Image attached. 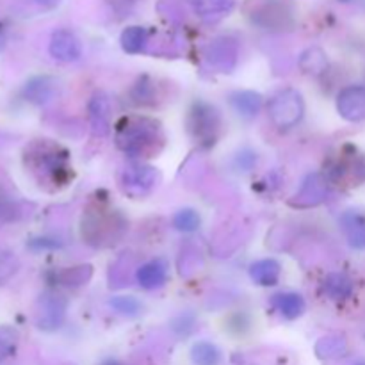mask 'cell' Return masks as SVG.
<instances>
[{"label": "cell", "mask_w": 365, "mask_h": 365, "mask_svg": "<svg viewBox=\"0 0 365 365\" xmlns=\"http://www.w3.org/2000/svg\"><path fill=\"white\" fill-rule=\"evenodd\" d=\"M24 163L38 184L50 191L66 187L73 175L68 150L50 139L32 141L24 152Z\"/></svg>", "instance_id": "obj_1"}, {"label": "cell", "mask_w": 365, "mask_h": 365, "mask_svg": "<svg viewBox=\"0 0 365 365\" xmlns=\"http://www.w3.org/2000/svg\"><path fill=\"white\" fill-rule=\"evenodd\" d=\"M116 146L132 159L157 157L166 146L163 123L150 116H125L114 130Z\"/></svg>", "instance_id": "obj_2"}, {"label": "cell", "mask_w": 365, "mask_h": 365, "mask_svg": "<svg viewBox=\"0 0 365 365\" xmlns=\"http://www.w3.org/2000/svg\"><path fill=\"white\" fill-rule=\"evenodd\" d=\"M127 227V220L120 210L95 203L82 214L81 237L93 248H110L123 239Z\"/></svg>", "instance_id": "obj_3"}, {"label": "cell", "mask_w": 365, "mask_h": 365, "mask_svg": "<svg viewBox=\"0 0 365 365\" xmlns=\"http://www.w3.org/2000/svg\"><path fill=\"white\" fill-rule=\"evenodd\" d=\"M187 132L192 141L202 148L214 146L221 134L220 110L203 100L195 102L187 114Z\"/></svg>", "instance_id": "obj_4"}, {"label": "cell", "mask_w": 365, "mask_h": 365, "mask_svg": "<svg viewBox=\"0 0 365 365\" xmlns=\"http://www.w3.org/2000/svg\"><path fill=\"white\" fill-rule=\"evenodd\" d=\"M159 171L150 164H128L118 173V187L128 198L141 200L152 195L159 184Z\"/></svg>", "instance_id": "obj_5"}, {"label": "cell", "mask_w": 365, "mask_h": 365, "mask_svg": "<svg viewBox=\"0 0 365 365\" xmlns=\"http://www.w3.org/2000/svg\"><path fill=\"white\" fill-rule=\"evenodd\" d=\"M267 113L274 127L280 130L296 127L305 114V102H303L302 93L296 89H284L277 93L267 103Z\"/></svg>", "instance_id": "obj_6"}, {"label": "cell", "mask_w": 365, "mask_h": 365, "mask_svg": "<svg viewBox=\"0 0 365 365\" xmlns=\"http://www.w3.org/2000/svg\"><path fill=\"white\" fill-rule=\"evenodd\" d=\"M68 312V299L57 291H45L34 303V324L38 330L56 331L64 324Z\"/></svg>", "instance_id": "obj_7"}, {"label": "cell", "mask_w": 365, "mask_h": 365, "mask_svg": "<svg viewBox=\"0 0 365 365\" xmlns=\"http://www.w3.org/2000/svg\"><path fill=\"white\" fill-rule=\"evenodd\" d=\"M205 61L220 73H232L237 66L239 46L230 38H217L205 48Z\"/></svg>", "instance_id": "obj_8"}, {"label": "cell", "mask_w": 365, "mask_h": 365, "mask_svg": "<svg viewBox=\"0 0 365 365\" xmlns=\"http://www.w3.org/2000/svg\"><path fill=\"white\" fill-rule=\"evenodd\" d=\"M330 180L337 185H359L365 182V157L359 153H342L330 168Z\"/></svg>", "instance_id": "obj_9"}, {"label": "cell", "mask_w": 365, "mask_h": 365, "mask_svg": "<svg viewBox=\"0 0 365 365\" xmlns=\"http://www.w3.org/2000/svg\"><path fill=\"white\" fill-rule=\"evenodd\" d=\"M327 196V178L321 173H310L303 180L299 191L289 200V205L294 209H312L323 203Z\"/></svg>", "instance_id": "obj_10"}, {"label": "cell", "mask_w": 365, "mask_h": 365, "mask_svg": "<svg viewBox=\"0 0 365 365\" xmlns=\"http://www.w3.org/2000/svg\"><path fill=\"white\" fill-rule=\"evenodd\" d=\"M110 100L106 93L96 91L88 103L89 128L95 138H106L110 134Z\"/></svg>", "instance_id": "obj_11"}, {"label": "cell", "mask_w": 365, "mask_h": 365, "mask_svg": "<svg viewBox=\"0 0 365 365\" xmlns=\"http://www.w3.org/2000/svg\"><path fill=\"white\" fill-rule=\"evenodd\" d=\"M48 50L50 56L61 63H73L82 56L81 41L73 32L66 31V29H59L53 32L48 43Z\"/></svg>", "instance_id": "obj_12"}, {"label": "cell", "mask_w": 365, "mask_h": 365, "mask_svg": "<svg viewBox=\"0 0 365 365\" xmlns=\"http://www.w3.org/2000/svg\"><path fill=\"white\" fill-rule=\"evenodd\" d=\"M337 110L344 120H365V86H348L337 96Z\"/></svg>", "instance_id": "obj_13"}, {"label": "cell", "mask_w": 365, "mask_h": 365, "mask_svg": "<svg viewBox=\"0 0 365 365\" xmlns=\"http://www.w3.org/2000/svg\"><path fill=\"white\" fill-rule=\"evenodd\" d=\"M168 273H170V266L164 259H153L150 262L143 264L135 271V280L146 291H153V289L163 287L168 282Z\"/></svg>", "instance_id": "obj_14"}, {"label": "cell", "mask_w": 365, "mask_h": 365, "mask_svg": "<svg viewBox=\"0 0 365 365\" xmlns=\"http://www.w3.org/2000/svg\"><path fill=\"white\" fill-rule=\"evenodd\" d=\"M57 93V81L52 77H34L24 86V98L27 102L34 103V106H45V103L52 102L53 96Z\"/></svg>", "instance_id": "obj_15"}, {"label": "cell", "mask_w": 365, "mask_h": 365, "mask_svg": "<svg viewBox=\"0 0 365 365\" xmlns=\"http://www.w3.org/2000/svg\"><path fill=\"white\" fill-rule=\"evenodd\" d=\"M282 274V266L274 259L257 260L250 266V278L260 287H273L278 284Z\"/></svg>", "instance_id": "obj_16"}, {"label": "cell", "mask_w": 365, "mask_h": 365, "mask_svg": "<svg viewBox=\"0 0 365 365\" xmlns=\"http://www.w3.org/2000/svg\"><path fill=\"white\" fill-rule=\"evenodd\" d=\"M271 307L280 312L285 319H298L307 310L305 299L296 292H278L271 298Z\"/></svg>", "instance_id": "obj_17"}, {"label": "cell", "mask_w": 365, "mask_h": 365, "mask_svg": "<svg viewBox=\"0 0 365 365\" xmlns=\"http://www.w3.org/2000/svg\"><path fill=\"white\" fill-rule=\"evenodd\" d=\"M341 227L353 248H365V217L362 214L353 212V210L344 212L341 217Z\"/></svg>", "instance_id": "obj_18"}, {"label": "cell", "mask_w": 365, "mask_h": 365, "mask_svg": "<svg viewBox=\"0 0 365 365\" xmlns=\"http://www.w3.org/2000/svg\"><path fill=\"white\" fill-rule=\"evenodd\" d=\"M353 280L344 273H331L324 278L323 292L334 302H344L353 294Z\"/></svg>", "instance_id": "obj_19"}, {"label": "cell", "mask_w": 365, "mask_h": 365, "mask_svg": "<svg viewBox=\"0 0 365 365\" xmlns=\"http://www.w3.org/2000/svg\"><path fill=\"white\" fill-rule=\"evenodd\" d=\"M230 103L235 113L241 114L242 118H253L262 109V95L257 91H237L230 96Z\"/></svg>", "instance_id": "obj_20"}, {"label": "cell", "mask_w": 365, "mask_h": 365, "mask_svg": "<svg viewBox=\"0 0 365 365\" xmlns=\"http://www.w3.org/2000/svg\"><path fill=\"white\" fill-rule=\"evenodd\" d=\"M93 278V266L91 264H78V266L66 267V269H61L56 274V280L59 282V285L66 289H78L84 287L86 284H89V280Z\"/></svg>", "instance_id": "obj_21"}, {"label": "cell", "mask_w": 365, "mask_h": 365, "mask_svg": "<svg viewBox=\"0 0 365 365\" xmlns=\"http://www.w3.org/2000/svg\"><path fill=\"white\" fill-rule=\"evenodd\" d=\"M191 4L205 21H220L234 7V0H191Z\"/></svg>", "instance_id": "obj_22"}, {"label": "cell", "mask_w": 365, "mask_h": 365, "mask_svg": "<svg viewBox=\"0 0 365 365\" xmlns=\"http://www.w3.org/2000/svg\"><path fill=\"white\" fill-rule=\"evenodd\" d=\"M348 351V341L341 334H330L316 342V355L323 360L341 359Z\"/></svg>", "instance_id": "obj_23"}, {"label": "cell", "mask_w": 365, "mask_h": 365, "mask_svg": "<svg viewBox=\"0 0 365 365\" xmlns=\"http://www.w3.org/2000/svg\"><path fill=\"white\" fill-rule=\"evenodd\" d=\"M120 43L121 48L132 56L145 52L146 45H148V31L145 27H139V25H132L121 32Z\"/></svg>", "instance_id": "obj_24"}, {"label": "cell", "mask_w": 365, "mask_h": 365, "mask_svg": "<svg viewBox=\"0 0 365 365\" xmlns=\"http://www.w3.org/2000/svg\"><path fill=\"white\" fill-rule=\"evenodd\" d=\"M191 360L195 365H220L221 353L212 342H196L191 348Z\"/></svg>", "instance_id": "obj_25"}, {"label": "cell", "mask_w": 365, "mask_h": 365, "mask_svg": "<svg viewBox=\"0 0 365 365\" xmlns=\"http://www.w3.org/2000/svg\"><path fill=\"white\" fill-rule=\"evenodd\" d=\"M130 96L132 102H134L135 106H155V84H153V81H150L148 77L139 78L138 84L132 89Z\"/></svg>", "instance_id": "obj_26"}, {"label": "cell", "mask_w": 365, "mask_h": 365, "mask_svg": "<svg viewBox=\"0 0 365 365\" xmlns=\"http://www.w3.org/2000/svg\"><path fill=\"white\" fill-rule=\"evenodd\" d=\"M299 66L305 73L319 75L327 68V56L319 48H309L307 52H303L302 59H299Z\"/></svg>", "instance_id": "obj_27"}, {"label": "cell", "mask_w": 365, "mask_h": 365, "mask_svg": "<svg viewBox=\"0 0 365 365\" xmlns=\"http://www.w3.org/2000/svg\"><path fill=\"white\" fill-rule=\"evenodd\" d=\"M109 307L123 317H138L143 310L141 302L135 299L134 296H116L110 299Z\"/></svg>", "instance_id": "obj_28"}, {"label": "cell", "mask_w": 365, "mask_h": 365, "mask_svg": "<svg viewBox=\"0 0 365 365\" xmlns=\"http://www.w3.org/2000/svg\"><path fill=\"white\" fill-rule=\"evenodd\" d=\"M200 223V214L195 209H182L175 214L173 217V227L178 232H184V234H191V232L198 230Z\"/></svg>", "instance_id": "obj_29"}, {"label": "cell", "mask_w": 365, "mask_h": 365, "mask_svg": "<svg viewBox=\"0 0 365 365\" xmlns=\"http://www.w3.org/2000/svg\"><path fill=\"white\" fill-rule=\"evenodd\" d=\"M18 269H20V262H18L16 255L0 250V285L7 284L16 274Z\"/></svg>", "instance_id": "obj_30"}, {"label": "cell", "mask_w": 365, "mask_h": 365, "mask_svg": "<svg viewBox=\"0 0 365 365\" xmlns=\"http://www.w3.org/2000/svg\"><path fill=\"white\" fill-rule=\"evenodd\" d=\"M18 346V331L11 327H0V362L11 356Z\"/></svg>", "instance_id": "obj_31"}, {"label": "cell", "mask_w": 365, "mask_h": 365, "mask_svg": "<svg viewBox=\"0 0 365 365\" xmlns=\"http://www.w3.org/2000/svg\"><path fill=\"white\" fill-rule=\"evenodd\" d=\"M21 217V209L16 202L0 196V223H11Z\"/></svg>", "instance_id": "obj_32"}, {"label": "cell", "mask_w": 365, "mask_h": 365, "mask_svg": "<svg viewBox=\"0 0 365 365\" xmlns=\"http://www.w3.org/2000/svg\"><path fill=\"white\" fill-rule=\"evenodd\" d=\"M36 2H38L39 6L46 7V9H53V7L59 6L61 0H36Z\"/></svg>", "instance_id": "obj_33"}, {"label": "cell", "mask_w": 365, "mask_h": 365, "mask_svg": "<svg viewBox=\"0 0 365 365\" xmlns=\"http://www.w3.org/2000/svg\"><path fill=\"white\" fill-rule=\"evenodd\" d=\"M6 48V32H4V29L0 27V52Z\"/></svg>", "instance_id": "obj_34"}, {"label": "cell", "mask_w": 365, "mask_h": 365, "mask_svg": "<svg viewBox=\"0 0 365 365\" xmlns=\"http://www.w3.org/2000/svg\"><path fill=\"white\" fill-rule=\"evenodd\" d=\"M102 365H125V364L118 362V360H109V362H106V364H102Z\"/></svg>", "instance_id": "obj_35"}, {"label": "cell", "mask_w": 365, "mask_h": 365, "mask_svg": "<svg viewBox=\"0 0 365 365\" xmlns=\"http://www.w3.org/2000/svg\"><path fill=\"white\" fill-rule=\"evenodd\" d=\"M356 365H365V364H356Z\"/></svg>", "instance_id": "obj_36"}]
</instances>
